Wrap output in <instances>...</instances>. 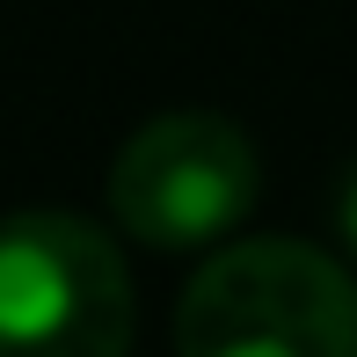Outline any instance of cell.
<instances>
[{"label": "cell", "instance_id": "7a4b0ae2", "mask_svg": "<svg viewBox=\"0 0 357 357\" xmlns=\"http://www.w3.org/2000/svg\"><path fill=\"white\" fill-rule=\"evenodd\" d=\"M132 343V270L102 226L73 212L0 219V350L109 357Z\"/></svg>", "mask_w": 357, "mask_h": 357}, {"label": "cell", "instance_id": "6da1fadb", "mask_svg": "<svg viewBox=\"0 0 357 357\" xmlns=\"http://www.w3.org/2000/svg\"><path fill=\"white\" fill-rule=\"evenodd\" d=\"M190 357H357V284L306 241H241L190 278L175 306Z\"/></svg>", "mask_w": 357, "mask_h": 357}, {"label": "cell", "instance_id": "3957f363", "mask_svg": "<svg viewBox=\"0 0 357 357\" xmlns=\"http://www.w3.org/2000/svg\"><path fill=\"white\" fill-rule=\"evenodd\" d=\"M255 146L219 109H168L109 160L117 226L146 248H204L255 204Z\"/></svg>", "mask_w": 357, "mask_h": 357}, {"label": "cell", "instance_id": "277c9868", "mask_svg": "<svg viewBox=\"0 0 357 357\" xmlns=\"http://www.w3.org/2000/svg\"><path fill=\"white\" fill-rule=\"evenodd\" d=\"M335 219H343V234H350V248H357V168L343 175V197H335Z\"/></svg>", "mask_w": 357, "mask_h": 357}]
</instances>
